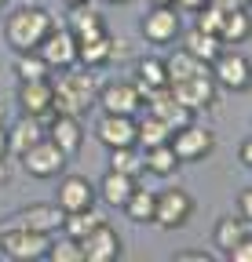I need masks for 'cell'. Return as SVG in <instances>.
Returning a JSON list of instances; mask_svg holds the SVG:
<instances>
[{"label": "cell", "mask_w": 252, "mask_h": 262, "mask_svg": "<svg viewBox=\"0 0 252 262\" xmlns=\"http://www.w3.org/2000/svg\"><path fill=\"white\" fill-rule=\"evenodd\" d=\"M51 15H48V8H41V4H26V8H15L11 15H8V22H4V40H8V48L11 51H37L41 48V40L51 33Z\"/></svg>", "instance_id": "1"}, {"label": "cell", "mask_w": 252, "mask_h": 262, "mask_svg": "<svg viewBox=\"0 0 252 262\" xmlns=\"http://www.w3.org/2000/svg\"><path fill=\"white\" fill-rule=\"evenodd\" d=\"M95 106V77L91 70H66V77L51 84V110L55 113H70L81 117Z\"/></svg>", "instance_id": "2"}, {"label": "cell", "mask_w": 252, "mask_h": 262, "mask_svg": "<svg viewBox=\"0 0 252 262\" xmlns=\"http://www.w3.org/2000/svg\"><path fill=\"white\" fill-rule=\"evenodd\" d=\"M168 146L176 149L179 164H194V160H205V157L216 149V135H212L208 127H201V124H194V120H186L183 127L172 131Z\"/></svg>", "instance_id": "3"}, {"label": "cell", "mask_w": 252, "mask_h": 262, "mask_svg": "<svg viewBox=\"0 0 252 262\" xmlns=\"http://www.w3.org/2000/svg\"><path fill=\"white\" fill-rule=\"evenodd\" d=\"M48 241L51 233H37V229H26V226H11L0 233V251L15 262H33V258H44L48 251Z\"/></svg>", "instance_id": "4"}, {"label": "cell", "mask_w": 252, "mask_h": 262, "mask_svg": "<svg viewBox=\"0 0 252 262\" xmlns=\"http://www.w3.org/2000/svg\"><path fill=\"white\" fill-rule=\"evenodd\" d=\"M143 37L150 40V44H176L179 40V33H183V22H179V11H176V4H153L146 15H143Z\"/></svg>", "instance_id": "5"}, {"label": "cell", "mask_w": 252, "mask_h": 262, "mask_svg": "<svg viewBox=\"0 0 252 262\" xmlns=\"http://www.w3.org/2000/svg\"><path fill=\"white\" fill-rule=\"evenodd\" d=\"M18 160H22V168L33 175V179H55L62 168H66V153H62L48 135L37 139L33 146H29V149L18 157Z\"/></svg>", "instance_id": "6"}, {"label": "cell", "mask_w": 252, "mask_h": 262, "mask_svg": "<svg viewBox=\"0 0 252 262\" xmlns=\"http://www.w3.org/2000/svg\"><path fill=\"white\" fill-rule=\"evenodd\" d=\"M194 215V196L190 193H183V189H165V193H157V201H153V222L161 226V229H179L186 226Z\"/></svg>", "instance_id": "7"}, {"label": "cell", "mask_w": 252, "mask_h": 262, "mask_svg": "<svg viewBox=\"0 0 252 262\" xmlns=\"http://www.w3.org/2000/svg\"><path fill=\"white\" fill-rule=\"evenodd\" d=\"M168 91L176 95V102L186 106L190 113H201L216 102V80L212 73H198V77H186V80H172Z\"/></svg>", "instance_id": "8"}, {"label": "cell", "mask_w": 252, "mask_h": 262, "mask_svg": "<svg viewBox=\"0 0 252 262\" xmlns=\"http://www.w3.org/2000/svg\"><path fill=\"white\" fill-rule=\"evenodd\" d=\"M95 102L103 106V113H124V117H135L143 110V95L135 91L132 80H110L95 91Z\"/></svg>", "instance_id": "9"}, {"label": "cell", "mask_w": 252, "mask_h": 262, "mask_svg": "<svg viewBox=\"0 0 252 262\" xmlns=\"http://www.w3.org/2000/svg\"><path fill=\"white\" fill-rule=\"evenodd\" d=\"M37 55L51 66V70H70V66H77V37L70 29H55L51 26V33L41 40Z\"/></svg>", "instance_id": "10"}, {"label": "cell", "mask_w": 252, "mask_h": 262, "mask_svg": "<svg viewBox=\"0 0 252 262\" xmlns=\"http://www.w3.org/2000/svg\"><path fill=\"white\" fill-rule=\"evenodd\" d=\"M81 255L84 262H113L121 255V237H117V229L103 219L91 233L81 237Z\"/></svg>", "instance_id": "11"}, {"label": "cell", "mask_w": 252, "mask_h": 262, "mask_svg": "<svg viewBox=\"0 0 252 262\" xmlns=\"http://www.w3.org/2000/svg\"><path fill=\"white\" fill-rule=\"evenodd\" d=\"M212 80L216 88H227V91H248V58L234 51H219L212 58Z\"/></svg>", "instance_id": "12"}, {"label": "cell", "mask_w": 252, "mask_h": 262, "mask_svg": "<svg viewBox=\"0 0 252 262\" xmlns=\"http://www.w3.org/2000/svg\"><path fill=\"white\" fill-rule=\"evenodd\" d=\"M44 135L66 153V157H73V153H81V146H84V127H81V117H70V113H51V120L44 124Z\"/></svg>", "instance_id": "13"}, {"label": "cell", "mask_w": 252, "mask_h": 262, "mask_svg": "<svg viewBox=\"0 0 252 262\" xmlns=\"http://www.w3.org/2000/svg\"><path fill=\"white\" fill-rule=\"evenodd\" d=\"M18 110L29 117H41V124L51 120V80H18Z\"/></svg>", "instance_id": "14"}, {"label": "cell", "mask_w": 252, "mask_h": 262, "mask_svg": "<svg viewBox=\"0 0 252 262\" xmlns=\"http://www.w3.org/2000/svg\"><path fill=\"white\" fill-rule=\"evenodd\" d=\"M55 204H59L62 211H81V208H91V204H95V186H91L84 175H66V179L59 182Z\"/></svg>", "instance_id": "15"}, {"label": "cell", "mask_w": 252, "mask_h": 262, "mask_svg": "<svg viewBox=\"0 0 252 262\" xmlns=\"http://www.w3.org/2000/svg\"><path fill=\"white\" fill-rule=\"evenodd\" d=\"M143 110H146V113H153L157 120H165L172 131H176V127H183L186 120H194V113L186 110V106H179V102H176V95H172L168 88L153 91V95L146 98V102H143Z\"/></svg>", "instance_id": "16"}, {"label": "cell", "mask_w": 252, "mask_h": 262, "mask_svg": "<svg viewBox=\"0 0 252 262\" xmlns=\"http://www.w3.org/2000/svg\"><path fill=\"white\" fill-rule=\"evenodd\" d=\"M95 135L106 149L117 146H135V117H124V113H106L95 127Z\"/></svg>", "instance_id": "17"}, {"label": "cell", "mask_w": 252, "mask_h": 262, "mask_svg": "<svg viewBox=\"0 0 252 262\" xmlns=\"http://www.w3.org/2000/svg\"><path fill=\"white\" fill-rule=\"evenodd\" d=\"M62 219H66V211H62L59 204L41 201V204H29V208H22L15 226L37 229V233H59V229H62Z\"/></svg>", "instance_id": "18"}, {"label": "cell", "mask_w": 252, "mask_h": 262, "mask_svg": "<svg viewBox=\"0 0 252 262\" xmlns=\"http://www.w3.org/2000/svg\"><path fill=\"white\" fill-rule=\"evenodd\" d=\"M66 29L73 33L77 40H91V37H103V33H106V18L95 11L91 0H84V4H73V8H70Z\"/></svg>", "instance_id": "19"}, {"label": "cell", "mask_w": 252, "mask_h": 262, "mask_svg": "<svg viewBox=\"0 0 252 262\" xmlns=\"http://www.w3.org/2000/svg\"><path fill=\"white\" fill-rule=\"evenodd\" d=\"M135 91L143 95V102L153 95V91H161L168 88V70H165V58H139L135 62V77H132Z\"/></svg>", "instance_id": "20"}, {"label": "cell", "mask_w": 252, "mask_h": 262, "mask_svg": "<svg viewBox=\"0 0 252 262\" xmlns=\"http://www.w3.org/2000/svg\"><path fill=\"white\" fill-rule=\"evenodd\" d=\"M37 139H44V124H41V117H29V113H22L11 127H8V153H15V157H22L29 146H33Z\"/></svg>", "instance_id": "21"}, {"label": "cell", "mask_w": 252, "mask_h": 262, "mask_svg": "<svg viewBox=\"0 0 252 262\" xmlns=\"http://www.w3.org/2000/svg\"><path fill=\"white\" fill-rule=\"evenodd\" d=\"M110 51H113V37H110V33L91 37V40H77V62L84 66V70H99V66H106Z\"/></svg>", "instance_id": "22"}, {"label": "cell", "mask_w": 252, "mask_h": 262, "mask_svg": "<svg viewBox=\"0 0 252 262\" xmlns=\"http://www.w3.org/2000/svg\"><path fill=\"white\" fill-rule=\"evenodd\" d=\"M135 182L139 179H132V175H124V171H106L103 175V182H99V196H103V201L110 204V208H121L124 201H128V193L135 189Z\"/></svg>", "instance_id": "23"}, {"label": "cell", "mask_w": 252, "mask_h": 262, "mask_svg": "<svg viewBox=\"0 0 252 262\" xmlns=\"http://www.w3.org/2000/svg\"><path fill=\"white\" fill-rule=\"evenodd\" d=\"M168 139H172V127H168L165 120H157L153 113H146V117L135 113V146H139V149L161 146V142H168Z\"/></svg>", "instance_id": "24"}, {"label": "cell", "mask_w": 252, "mask_h": 262, "mask_svg": "<svg viewBox=\"0 0 252 262\" xmlns=\"http://www.w3.org/2000/svg\"><path fill=\"white\" fill-rule=\"evenodd\" d=\"M176 168H179V157L168 142L143 149V171H153L157 179H168V175H176Z\"/></svg>", "instance_id": "25"}, {"label": "cell", "mask_w": 252, "mask_h": 262, "mask_svg": "<svg viewBox=\"0 0 252 262\" xmlns=\"http://www.w3.org/2000/svg\"><path fill=\"white\" fill-rule=\"evenodd\" d=\"M153 201H157V193L135 182V189L128 193V201H124V204H121V211H124V215H128L132 222H139V226H146V222H153Z\"/></svg>", "instance_id": "26"}, {"label": "cell", "mask_w": 252, "mask_h": 262, "mask_svg": "<svg viewBox=\"0 0 252 262\" xmlns=\"http://www.w3.org/2000/svg\"><path fill=\"white\" fill-rule=\"evenodd\" d=\"M183 51H190L194 58H201V62L212 66V58L223 51V40L212 37V33H201V29H186L183 33Z\"/></svg>", "instance_id": "27"}, {"label": "cell", "mask_w": 252, "mask_h": 262, "mask_svg": "<svg viewBox=\"0 0 252 262\" xmlns=\"http://www.w3.org/2000/svg\"><path fill=\"white\" fill-rule=\"evenodd\" d=\"M165 70H168V84H172V80H186V77H198V73H212V66L194 58L190 51H176L165 58Z\"/></svg>", "instance_id": "28"}, {"label": "cell", "mask_w": 252, "mask_h": 262, "mask_svg": "<svg viewBox=\"0 0 252 262\" xmlns=\"http://www.w3.org/2000/svg\"><path fill=\"white\" fill-rule=\"evenodd\" d=\"M103 222V215L95 211V204L91 208H81V211H66V219H62V229H66V237H84V233H91Z\"/></svg>", "instance_id": "29"}, {"label": "cell", "mask_w": 252, "mask_h": 262, "mask_svg": "<svg viewBox=\"0 0 252 262\" xmlns=\"http://www.w3.org/2000/svg\"><path fill=\"white\" fill-rule=\"evenodd\" d=\"M219 40H223V44H241V40H248V8H234V11L223 15Z\"/></svg>", "instance_id": "30"}, {"label": "cell", "mask_w": 252, "mask_h": 262, "mask_svg": "<svg viewBox=\"0 0 252 262\" xmlns=\"http://www.w3.org/2000/svg\"><path fill=\"white\" fill-rule=\"evenodd\" d=\"M110 168L139 179L143 175V149L139 146H117V149H110Z\"/></svg>", "instance_id": "31"}, {"label": "cell", "mask_w": 252, "mask_h": 262, "mask_svg": "<svg viewBox=\"0 0 252 262\" xmlns=\"http://www.w3.org/2000/svg\"><path fill=\"white\" fill-rule=\"evenodd\" d=\"M241 237H248V222L245 219H238V215H230V219H219V226H216V233H212V241H216V248H234Z\"/></svg>", "instance_id": "32"}, {"label": "cell", "mask_w": 252, "mask_h": 262, "mask_svg": "<svg viewBox=\"0 0 252 262\" xmlns=\"http://www.w3.org/2000/svg\"><path fill=\"white\" fill-rule=\"evenodd\" d=\"M44 258H51V262H84V255H81V241L62 233L59 241H48Z\"/></svg>", "instance_id": "33"}, {"label": "cell", "mask_w": 252, "mask_h": 262, "mask_svg": "<svg viewBox=\"0 0 252 262\" xmlns=\"http://www.w3.org/2000/svg\"><path fill=\"white\" fill-rule=\"evenodd\" d=\"M15 73H18V80H44V77L51 73V66H48L37 51H22L18 62H15Z\"/></svg>", "instance_id": "34"}, {"label": "cell", "mask_w": 252, "mask_h": 262, "mask_svg": "<svg viewBox=\"0 0 252 262\" xmlns=\"http://www.w3.org/2000/svg\"><path fill=\"white\" fill-rule=\"evenodd\" d=\"M194 15H198L194 29H201V33H212V37H219V29H223V15H227V11H219V8L205 4V8H201V11H194Z\"/></svg>", "instance_id": "35"}, {"label": "cell", "mask_w": 252, "mask_h": 262, "mask_svg": "<svg viewBox=\"0 0 252 262\" xmlns=\"http://www.w3.org/2000/svg\"><path fill=\"white\" fill-rule=\"evenodd\" d=\"M227 258L230 262H252V237H241L234 248H227Z\"/></svg>", "instance_id": "36"}, {"label": "cell", "mask_w": 252, "mask_h": 262, "mask_svg": "<svg viewBox=\"0 0 252 262\" xmlns=\"http://www.w3.org/2000/svg\"><path fill=\"white\" fill-rule=\"evenodd\" d=\"M238 211H241L238 219H245V222L252 219V186H245V189H241V196H238Z\"/></svg>", "instance_id": "37"}, {"label": "cell", "mask_w": 252, "mask_h": 262, "mask_svg": "<svg viewBox=\"0 0 252 262\" xmlns=\"http://www.w3.org/2000/svg\"><path fill=\"white\" fill-rule=\"evenodd\" d=\"M176 262H212V255L208 251H179Z\"/></svg>", "instance_id": "38"}, {"label": "cell", "mask_w": 252, "mask_h": 262, "mask_svg": "<svg viewBox=\"0 0 252 262\" xmlns=\"http://www.w3.org/2000/svg\"><path fill=\"white\" fill-rule=\"evenodd\" d=\"M0 160H8V120H4V110H0Z\"/></svg>", "instance_id": "39"}, {"label": "cell", "mask_w": 252, "mask_h": 262, "mask_svg": "<svg viewBox=\"0 0 252 262\" xmlns=\"http://www.w3.org/2000/svg\"><path fill=\"white\" fill-rule=\"evenodd\" d=\"M238 160L245 164V168H252V139H248V135L241 139V149H238Z\"/></svg>", "instance_id": "40"}, {"label": "cell", "mask_w": 252, "mask_h": 262, "mask_svg": "<svg viewBox=\"0 0 252 262\" xmlns=\"http://www.w3.org/2000/svg\"><path fill=\"white\" fill-rule=\"evenodd\" d=\"M212 8H219V11H234V8H248V4H241V0H208Z\"/></svg>", "instance_id": "41"}, {"label": "cell", "mask_w": 252, "mask_h": 262, "mask_svg": "<svg viewBox=\"0 0 252 262\" xmlns=\"http://www.w3.org/2000/svg\"><path fill=\"white\" fill-rule=\"evenodd\" d=\"M208 4V0H176V8H183V11H201Z\"/></svg>", "instance_id": "42"}, {"label": "cell", "mask_w": 252, "mask_h": 262, "mask_svg": "<svg viewBox=\"0 0 252 262\" xmlns=\"http://www.w3.org/2000/svg\"><path fill=\"white\" fill-rule=\"evenodd\" d=\"M8 179V168H4V160H0V182H4Z\"/></svg>", "instance_id": "43"}, {"label": "cell", "mask_w": 252, "mask_h": 262, "mask_svg": "<svg viewBox=\"0 0 252 262\" xmlns=\"http://www.w3.org/2000/svg\"><path fill=\"white\" fill-rule=\"evenodd\" d=\"M150 4H176V0H150Z\"/></svg>", "instance_id": "44"}, {"label": "cell", "mask_w": 252, "mask_h": 262, "mask_svg": "<svg viewBox=\"0 0 252 262\" xmlns=\"http://www.w3.org/2000/svg\"><path fill=\"white\" fill-rule=\"evenodd\" d=\"M106 4H132V0H106Z\"/></svg>", "instance_id": "45"}, {"label": "cell", "mask_w": 252, "mask_h": 262, "mask_svg": "<svg viewBox=\"0 0 252 262\" xmlns=\"http://www.w3.org/2000/svg\"><path fill=\"white\" fill-rule=\"evenodd\" d=\"M66 4H70V8H73V4H84V0H66Z\"/></svg>", "instance_id": "46"}, {"label": "cell", "mask_w": 252, "mask_h": 262, "mask_svg": "<svg viewBox=\"0 0 252 262\" xmlns=\"http://www.w3.org/2000/svg\"><path fill=\"white\" fill-rule=\"evenodd\" d=\"M0 8H4V0H0Z\"/></svg>", "instance_id": "47"}, {"label": "cell", "mask_w": 252, "mask_h": 262, "mask_svg": "<svg viewBox=\"0 0 252 262\" xmlns=\"http://www.w3.org/2000/svg\"><path fill=\"white\" fill-rule=\"evenodd\" d=\"M241 4H248V0H241Z\"/></svg>", "instance_id": "48"}]
</instances>
